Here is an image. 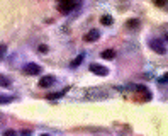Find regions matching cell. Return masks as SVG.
<instances>
[{"label":"cell","mask_w":168,"mask_h":136,"mask_svg":"<svg viewBox=\"0 0 168 136\" xmlns=\"http://www.w3.org/2000/svg\"><path fill=\"white\" fill-rule=\"evenodd\" d=\"M90 72L95 75H99V77H105V75L109 73V70L104 67V65H97V63H92L90 65Z\"/></svg>","instance_id":"1"},{"label":"cell","mask_w":168,"mask_h":136,"mask_svg":"<svg viewBox=\"0 0 168 136\" xmlns=\"http://www.w3.org/2000/svg\"><path fill=\"white\" fill-rule=\"evenodd\" d=\"M149 46H151L153 51L160 53V55H165V53H167V48H165V44H163L160 39H151V41H149Z\"/></svg>","instance_id":"2"},{"label":"cell","mask_w":168,"mask_h":136,"mask_svg":"<svg viewBox=\"0 0 168 136\" xmlns=\"http://www.w3.org/2000/svg\"><path fill=\"white\" fill-rule=\"evenodd\" d=\"M77 7H78L77 2H59V4H58V10L63 12V14H66V12L77 9Z\"/></svg>","instance_id":"3"},{"label":"cell","mask_w":168,"mask_h":136,"mask_svg":"<svg viewBox=\"0 0 168 136\" xmlns=\"http://www.w3.org/2000/svg\"><path fill=\"white\" fill-rule=\"evenodd\" d=\"M39 72H41V67L36 65V63H27L24 67V73L26 75H37Z\"/></svg>","instance_id":"4"},{"label":"cell","mask_w":168,"mask_h":136,"mask_svg":"<svg viewBox=\"0 0 168 136\" xmlns=\"http://www.w3.org/2000/svg\"><path fill=\"white\" fill-rule=\"evenodd\" d=\"M99 37H100V32L97 31V29H92L90 32L85 34V41H87V43H94V41H97Z\"/></svg>","instance_id":"5"},{"label":"cell","mask_w":168,"mask_h":136,"mask_svg":"<svg viewBox=\"0 0 168 136\" xmlns=\"http://www.w3.org/2000/svg\"><path fill=\"white\" fill-rule=\"evenodd\" d=\"M54 77L53 75H44V77H41V80H39V85L41 87H49V85H53L54 84Z\"/></svg>","instance_id":"6"},{"label":"cell","mask_w":168,"mask_h":136,"mask_svg":"<svg viewBox=\"0 0 168 136\" xmlns=\"http://www.w3.org/2000/svg\"><path fill=\"white\" fill-rule=\"evenodd\" d=\"M114 55H116V53H114V49H105V51H102V55H100V56L105 58V60H112V58H114Z\"/></svg>","instance_id":"7"},{"label":"cell","mask_w":168,"mask_h":136,"mask_svg":"<svg viewBox=\"0 0 168 136\" xmlns=\"http://www.w3.org/2000/svg\"><path fill=\"white\" fill-rule=\"evenodd\" d=\"M100 22H102L104 26H110V24L114 22V19H112L110 16H107V14H105V16H102V17H100Z\"/></svg>","instance_id":"8"},{"label":"cell","mask_w":168,"mask_h":136,"mask_svg":"<svg viewBox=\"0 0 168 136\" xmlns=\"http://www.w3.org/2000/svg\"><path fill=\"white\" fill-rule=\"evenodd\" d=\"M12 100H14V97H10V95H0V104H9Z\"/></svg>","instance_id":"9"},{"label":"cell","mask_w":168,"mask_h":136,"mask_svg":"<svg viewBox=\"0 0 168 136\" xmlns=\"http://www.w3.org/2000/svg\"><path fill=\"white\" fill-rule=\"evenodd\" d=\"M136 26H139V21H138V19L127 21V27H129V29H136Z\"/></svg>","instance_id":"10"},{"label":"cell","mask_w":168,"mask_h":136,"mask_svg":"<svg viewBox=\"0 0 168 136\" xmlns=\"http://www.w3.org/2000/svg\"><path fill=\"white\" fill-rule=\"evenodd\" d=\"M82 60H83V55H80L78 58H75L73 61L70 63V67H77V65H80V63H82Z\"/></svg>","instance_id":"11"},{"label":"cell","mask_w":168,"mask_h":136,"mask_svg":"<svg viewBox=\"0 0 168 136\" xmlns=\"http://www.w3.org/2000/svg\"><path fill=\"white\" fill-rule=\"evenodd\" d=\"M158 82H160V84H168V72L165 75H161V77L158 78Z\"/></svg>","instance_id":"12"},{"label":"cell","mask_w":168,"mask_h":136,"mask_svg":"<svg viewBox=\"0 0 168 136\" xmlns=\"http://www.w3.org/2000/svg\"><path fill=\"white\" fill-rule=\"evenodd\" d=\"M0 85H5V87H9V85H10V80L5 78V77H0Z\"/></svg>","instance_id":"13"},{"label":"cell","mask_w":168,"mask_h":136,"mask_svg":"<svg viewBox=\"0 0 168 136\" xmlns=\"http://www.w3.org/2000/svg\"><path fill=\"white\" fill-rule=\"evenodd\" d=\"M5 51H7V46H5V44H0V58L5 55Z\"/></svg>","instance_id":"14"},{"label":"cell","mask_w":168,"mask_h":136,"mask_svg":"<svg viewBox=\"0 0 168 136\" xmlns=\"http://www.w3.org/2000/svg\"><path fill=\"white\" fill-rule=\"evenodd\" d=\"M4 136H16V131L14 129H7L5 133H4Z\"/></svg>","instance_id":"15"},{"label":"cell","mask_w":168,"mask_h":136,"mask_svg":"<svg viewBox=\"0 0 168 136\" xmlns=\"http://www.w3.org/2000/svg\"><path fill=\"white\" fill-rule=\"evenodd\" d=\"M41 136H49V135H41Z\"/></svg>","instance_id":"16"}]
</instances>
